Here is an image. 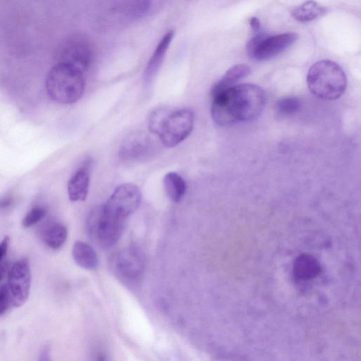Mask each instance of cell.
I'll return each instance as SVG.
<instances>
[{"label": "cell", "instance_id": "cell-26", "mask_svg": "<svg viewBox=\"0 0 361 361\" xmlns=\"http://www.w3.org/2000/svg\"><path fill=\"white\" fill-rule=\"evenodd\" d=\"M6 265L2 264L0 265V281L3 278L4 275L5 274V272L6 271Z\"/></svg>", "mask_w": 361, "mask_h": 361}, {"label": "cell", "instance_id": "cell-11", "mask_svg": "<svg viewBox=\"0 0 361 361\" xmlns=\"http://www.w3.org/2000/svg\"><path fill=\"white\" fill-rule=\"evenodd\" d=\"M153 147L152 142L147 134L133 133L122 143L119 156L125 161H140L149 156L153 151Z\"/></svg>", "mask_w": 361, "mask_h": 361}, {"label": "cell", "instance_id": "cell-1", "mask_svg": "<svg viewBox=\"0 0 361 361\" xmlns=\"http://www.w3.org/2000/svg\"><path fill=\"white\" fill-rule=\"evenodd\" d=\"M211 97L212 118L220 126L252 121L262 114L266 104L264 90L252 83L211 92Z\"/></svg>", "mask_w": 361, "mask_h": 361}, {"label": "cell", "instance_id": "cell-18", "mask_svg": "<svg viewBox=\"0 0 361 361\" xmlns=\"http://www.w3.org/2000/svg\"><path fill=\"white\" fill-rule=\"evenodd\" d=\"M163 183L168 197L173 202H179L186 191L184 179L176 172H169L165 175Z\"/></svg>", "mask_w": 361, "mask_h": 361}, {"label": "cell", "instance_id": "cell-25", "mask_svg": "<svg viewBox=\"0 0 361 361\" xmlns=\"http://www.w3.org/2000/svg\"><path fill=\"white\" fill-rule=\"evenodd\" d=\"M250 26L255 32L259 31L260 28V22L256 17H252L250 19Z\"/></svg>", "mask_w": 361, "mask_h": 361}, {"label": "cell", "instance_id": "cell-5", "mask_svg": "<svg viewBox=\"0 0 361 361\" xmlns=\"http://www.w3.org/2000/svg\"><path fill=\"white\" fill-rule=\"evenodd\" d=\"M195 115L192 109L182 108L168 110L160 122L155 135L166 147H174L184 141L192 133Z\"/></svg>", "mask_w": 361, "mask_h": 361}, {"label": "cell", "instance_id": "cell-12", "mask_svg": "<svg viewBox=\"0 0 361 361\" xmlns=\"http://www.w3.org/2000/svg\"><path fill=\"white\" fill-rule=\"evenodd\" d=\"M173 36V30H169L163 36L157 45L143 72L145 85L149 86L153 82L164 61Z\"/></svg>", "mask_w": 361, "mask_h": 361}, {"label": "cell", "instance_id": "cell-27", "mask_svg": "<svg viewBox=\"0 0 361 361\" xmlns=\"http://www.w3.org/2000/svg\"><path fill=\"white\" fill-rule=\"evenodd\" d=\"M97 361H106V357L104 355H100L98 357Z\"/></svg>", "mask_w": 361, "mask_h": 361}, {"label": "cell", "instance_id": "cell-3", "mask_svg": "<svg viewBox=\"0 0 361 361\" xmlns=\"http://www.w3.org/2000/svg\"><path fill=\"white\" fill-rule=\"evenodd\" d=\"M307 84L310 91L316 97L325 100H335L345 92L347 78L338 64L331 60H322L310 68Z\"/></svg>", "mask_w": 361, "mask_h": 361}, {"label": "cell", "instance_id": "cell-7", "mask_svg": "<svg viewBox=\"0 0 361 361\" xmlns=\"http://www.w3.org/2000/svg\"><path fill=\"white\" fill-rule=\"evenodd\" d=\"M56 58L57 63L71 65L85 73L92 63L93 51L87 39L80 35H74L60 45Z\"/></svg>", "mask_w": 361, "mask_h": 361}, {"label": "cell", "instance_id": "cell-6", "mask_svg": "<svg viewBox=\"0 0 361 361\" xmlns=\"http://www.w3.org/2000/svg\"><path fill=\"white\" fill-rule=\"evenodd\" d=\"M298 38L295 32L269 35L257 33L246 44L248 56L257 61L270 60L293 44Z\"/></svg>", "mask_w": 361, "mask_h": 361}, {"label": "cell", "instance_id": "cell-15", "mask_svg": "<svg viewBox=\"0 0 361 361\" xmlns=\"http://www.w3.org/2000/svg\"><path fill=\"white\" fill-rule=\"evenodd\" d=\"M75 262L81 268L93 270L99 264L96 252L92 246L82 241H76L72 248Z\"/></svg>", "mask_w": 361, "mask_h": 361}, {"label": "cell", "instance_id": "cell-19", "mask_svg": "<svg viewBox=\"0 0 361 361\" xmlns=\"http://www.w3.org/2000/svg\"><path fill=\"white\" fill-rule=\"evenodd\" d=\"M326 11L324 6L317 2L310 1L293 8L291 16L298 21L310 22L322 17Z\"/></svg>", "mask_w": 361, "mask_h": 361}, {"label": "cell", "instance_id": "cell-24", "mask_svg": "<svg viewBox=\"0 0 361 361\" xmlns=\"http://www.w3.org/2000/svg\"><path fill=\"white\" fill-rule=\"evenodd\" d=\"M10 243V238L8 236H5L3 240L0 242V262L6 255L8 245Z\"/></svg>", "mask_w": 361, "mask_h": 361}, {"label": "cell", "instance_id": "cell-17", "mask_svg": "<svg viewBox=\"0 0 361 361\" xmlns=\"http://www.w3.org/2000/svg\"><path fill=\"white\" fill-rule=\"evenodd\" d=\"M251 68L247 64H237L230 68L222 78L213 86L211 92H216L235 85V83L247 77Z\"/></svg>", "mask_w": 361, "mask_h": 361}, {"label": "cell", "instance_id": "cell-8", "mask_svg": "<svg viewBox=\"0 0 361 361\" xmlns=\"http://www.w3.org/2000/svg\"><path fill=\"white\" fill-rule=\"evenodd\" d=\"M142 200L140 188L132 183L117 187L107 202L103 204L109 212L126 219L139 207Z\"/></svg>", "mask_w": 361, "mask_h": 361}, {"label": "cell", "instance_id": "cell-10", "mask_svg": "<svg viewBox=\"0 0 361 361\" xmlns=\"http://www.w3.org/2000/svg\"><path fill=\"white\" fill-rule=\"evenodd\" d=\"M117 274L123 280L137 281L145 271V257L136 246H129L121 250L114 259Z\"/></svg>", "mask_w": 361, "mask_h": 361}, {"label": "cell", "instance_id": "cell-22", "mask_svg": "<svg viewBox=\"0 0 361 361\" xmlns=\"http://www.w3.org/2000/svg\"><path fill=\"white\" fill-rule=\"evenodd\" d=\"M12 305L11 298L6 285L0 287V315L4 314Z\"/></svg>", "mask_w": 361, "mask_h": 361}, {"label": "cell", "instance_id": "cell-23", "mask_svg": "<svg viewBox=\"0 0 361 361\" xmlns=\"http://www.w3.org/2000/svg\"><path fill=\"white\" fill-rule=\"evenodd\" d=\"M37 361H53L49 345H47L42 349Z\"/></svg>", "mask_w": 361, "mask_h": 361}, {"label": "cell", "instance_id": "cell-2", "mask_svg": "<svg viewBox=\"0 0 361 361\" xmlns=\"http://www.w3.org/2000/svg\"><path fill=\"white\" fill-rule=\"evenodd\" d=\"M50 99L62 104L78 102L85 88L84 73L63 63H56L49 70L45 82Z\"/></svg>", "mask_w": 361, "mask_h": 361}, {"label": "cell", "instance_id": "cell-13", "mask_svg": "<svg viewBox=\"0 0 361 361\" xmlns=\"http://www.w3.org/2000/svg\"><path fill=\"white\" fill-rule=\"evenodd\" d=\"M39 236L44 245L56 250L60 249L65 243L68 230L61 222L51 220L40 226Z\"/></svg>", "mask_w": 361, "mask_h": 361}, {"label": "cell", "instance_id": "cell-16", "mask_svg": "<svg viewBox=\"0 0 361 361\" xmlns=\"http://www.w3.org/2000/svg\"><path fill=\"white\" fill-rule=\"evenodd\" d=\"M320 265L317 259L307 254L298 256L293 263V274L301 281L314 278L320 272Z\"/></svg>", "mask_w": 361, "mask_h": 361}, {"label": "cell", "instance_id": "cell-21", "mask_svg": "<svg viewBox=\"0 0 361 361\" xmlns=\"http://www.w3.org/2000/svg\"><path fill=\"white\" fill-rule=\"evenodd\" d=\"M47 210L42 206L33 207L24 216L22 225L25 228H30L41 221L46 216Z\"/></svg>", "mask_w": 361, "mask_h": 361}, {"label": "cell", "instance_id": "cell-14", "mask_svg": "<svg viewBox=\"0 0 361 361\" xmlns=\"http://www.w3.org/2000/svg\"><path fill=\"white\" fill-rule=\"evenodd\" d=\"M89 163L80 167L68 183V195L71 201H84L88 193L90 185Z\"/></svg>", "mask_w": 361, "mask_h": 361}, {"label": "cell", "instance_id": "cell-20", "mask_svg": "<svg viewBox=\"0 0 361 361\" xmlns=\"http://www.w3.org/2000/svg\"><path fill=\"white\" fill-rule=\"evenodd\" d=\"M300 99L295 97H287L279 99L276 104V109L283 116H291L297 113L301 108Z\"/></svg>", "mask_w": 361, "mask_h": 361}, {"label": "cell", "instance_id": "cell-9", "mask_svg": "<svg viewBox=\"0 0 361 361\" xmlns=\"http://www.w3.org/2000/svg\"><path fill=\"white\" fill-rule=\"evenodd\" d=\"M13 307L23 305L29 297L31 286V271L26 258L16 261L8 274L6 284Z\"/></svg>", "mask_w": 361, "mask_h": 361}, {"label": "cell", "instance_id": "cell-4", "mask_svg": "<svg viewBox=\"0 0 361 361\" xmlns=\"http://www.w3.org/2000/svg\"><path fill=\"white\" fill-rule=\"evenodd\" d=\"M126 220L106 211L103 204L99 205L94 208L87 216V232L99 246L109 248L121 238Z\"/></svg>", "mask_w": 361, "mask_h": 361}]
</instances>
